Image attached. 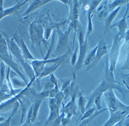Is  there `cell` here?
I'll list each match as a JSON object with an SVG mask.
<instances>
[{"label": "cell", "instance_id": "cell-2", "mask_svg": "<svg viewBox=\"0 0 129 126\" xmlns=\"http://www.w3.org/2000/svg\"><path fill=\"white\" fill-rule=\"evenodd\" d=\"M7 44L10 52L14 56L17 61L22 66L25 73L28 76L31 80L35 76L34 72L32 67L27 63L21 51L15 43L13 37L11 40L7 42Z\"/></svg>", "mask_w": 129, "mask_h": 126}, {"label": "cell", "instance_id": "cell-45", "mask_svg": "<svg viewBox=\"0 0 129 126\" xmlns=\"http://www.w3.org/2000/svg\"><path fill=\"white\" fill-rule=\"evenodd\" d=\"M71 80H72V78H70V79H69V80L66 81L64 83L63 85L62 86V89H61L60 91L62 92H63V91L67 88L71 84Z\"/></svg>", "mask_w": 129, "mask_h": 126}, {"label": "cell", "instance_id": "cell-49", "mask_svg": "<svg viewBox=\"0 0 129 126\" xmlns=\"http://www.w3.org/2000/svg\"><path fill=\"white\" fill-rule=\"evenodd\" d=\"M6 120L4 117H2L0 116V122H2Z\"/></svg>", "mask_w": 129, "mask_h": 126}, {"label": "cell", "instance_id": "cell-17", "mask_svg": "<svg viewBox=\"0 0 129 126\" xmlns=\"http://www.w3.org/2000/svg\"><path fill=\"white\" fill-rule=\"evenodd\" d=\"M102 1H92L89 5L88 11V30L87 37L92 32L93 30V23L92 22V14L97 6L102 2Z\"/></svg>", "mask_w": 129, "mask_h": 126}, {"label": "cell", "instance_id": "cell-4", "mask_svg": "<svg viewBox=\"0 0 129 126\" xmlns=\"http://www.w3.org/2000/svg\"><path fill=\"white\" fill-rule=\"evenodd\" d=\"M104 100L110 115L122 110L127 109L129 108V105L123 104L115 95L113 90H108L103 93Z\"/></svg>", "mask_w": 129, "mask_h": 126}, {"label": "cell", "instance_id": "cell-8", "mask_svg": "<svg viewBox=\"0 0 129 126\" xmlns=\"http://www.w3.org/2000/svg\"><path fill=\"white\" fill-rule=\"evenodd\" d=\"M73 29H74L73 27L70 25L68 30L65 32L64 33L58 30V41L56 49V53L57 54L62 56L65 51L67 47L69 34Z\"/></svg>", "mask_w": 129, "mask_h": 126}, {"label": "cell", "instance_id": "cell-16", "mask_svg": "<svg viewBox=\"0 0 129 126\" xmlns=\"http://www.w3.org/2000/svg\"><path fill=\"white\" fill-rule=\"evenodd\" d=\"M49 105L50 109V114L47 121L44 124L46 126H47L50 122L53 121L60 115V108L58 107L56 104V100L55 98H50V100L49 101Z\"/></svg>", "mask_w": 129, "mask_h": 126}, {"label": "cell", "instance_id": "cell-42", "mask_svg": "<svg viewBox=\"0 0 129 126\" xmlns=\"http://www.w3.org/2000/svg\"><path fill=\"white\" fill-rule=\"evenodd\" d=\"M71 122V118H69L68 117H65V115L62 119L61 122V125L62 126H66L70 123Z\"/></svg>", "mask_w": 129, "mask_h": 126}, {"label": "cell", "instance_id": "cell-11", "mask_svg": "<svg viewBox=\"0 0 129 126\" xmlns=\"http://www.w3.org/2000/svg\"><path fill=\"white\" fill-rule=\"evenodd\" d=\"M129 114V108L122 110L110 115V118L103 126H113L116 123L124 120Z\"/></svg>", "mask_w": 129, "mask_h": 126}, {"label": "cell", "instance_id": "cell-5", "mask_svg": "<svg viewBox=\"0 0 129 126\" xmlns=\"http://www.w3.org/2000/svg\"><path fill=\"white\" fill-rule=\"evenodd\" d=\"M123 39V37L119 36L117 34L115 36L113 39V43L108 57L110 63L109 69L113 73L115 70L116 64L119 56L121 41Z\"/></svg>", "mask_w": 129, "mask_h": 126}, {"label": "cell", "instance_id": "cell-6", "mask_svg": "<svg viewBox=\"0 0 129 126\" xmlns=\"http://www.w3.org/2000/svg\"><path fill=\"white\" fill-rule=\"evenodd\" d=\"M33 83L32 81H29L26 86L16 95L0 103V112H8L13 108L17 101H19L21 98L24 97L28 92L30 86Z\"/></svg>", "mask_w": 129, "mask_h": 126}, {"label": "cell", "instance_id": "cell-31", "mask_svg": "<svg viewBox=\"0 0 129 126\" xmlns=\"http://www.w3.org/2000/svg\"><path fill=\"white\" fill-rule=\"evenodd\" d=\"M6 68L5 64L3 61L0 62V86L2 88L3 85L4 80L6 77Z\"/></svg>", "mask_w": 129, "mask_h": 126}, {"label": "cell", "instance_id": "cell-19", "mask_svg": "<svg viewBox=\"0 0 129 126\" xmlns=\"http://www.w3.org/2000/svg\"><path fill=\"white\" fill-rule=\"evenodd\" d=\"M16 2L17 4L14 6L5 9L3 18L17 12L27 2H29V1H16Z\"/></svg>", "mask_w": 129, "mask_h": 126}, {"label": "cell", "instance_id": "cell-33", "mask_svg": "<svg viewBox=\"0 0 129 126\" xmlns=\"http://www.w3.org/2000/svg\"><path fill=\"white\" fill-rule=\"evenodd\" d=\"M96 109V108L95 107H93L90 108L88 110H87V111L85 112L84 114L82 115L81 118L77 122V124L80 123H81L82 122L84 121L86 119H88V118L91 117L93 115L94 112H95Z\"/></svg>", "mask_w": 129, "mask_h": 126}, {"label": "cell", "instance_id": "cell-29", "mask_svg": "<svg viewBox=\"0 0 129 126\" xmlns=\"http://www.w3.org/2000/svg\"><path fill=\"white\" fill-rule=\"evenodd\" d=\"M78 3L77 1H75V3L72 6L71 9V12L68 19L71 22L74 20H77L78 18Z\"/></svg>", "mask_w": 129, "mask_h": 126}, {"label": "cell", "instance_id": "cell-48", "mask_svg": "<svg viewBox=\"0 0 129 126\" xmlns=\"http://www.w3.org/2000/svg\"><path fill=\"white\" fill-rule=\"evenodd\" d=\"M122 120V121H120L119 122H118V123H116V124H115V125H114L113 126H122V124L123 120Z\"/></svg>", "mask_w": 129, "mask_h": 126}, {"label": "cell", "instance_id": "cell-40", "mask_svg": "<svg viewBox=\"0 0 129 126\" xmlns=\"http://www.w3.org/2000/svg\"><path fill=\"white\" fill-rule=\"evenodd\" d=\"M121 78L123 83L129 92V73L122 74L121 76Z\"/></svg>", "mask_w": 129, "mask_h": 126}, {"label": "cell", "instance_id": "cell-37", "mask_svg": "<svg viewBox=\"0 0 129 126\" xmlns=\"http://www.w3.org/2000/svg\"><path fill=\"white\" fill-rule=\"evenodd\" d=\"M74 82L72 83L70 85L66 88L63 92L64 93V95H65V99H67L70 95H72L73 93L74 92Z\"/></svg>", "mask_w": 129, "mask_h": 126}, {"label": "cell", "instance_id": "cell-21", "mask_svg": "<svg viewBox=\"0 0 129 126\" xmlns=\"http://www.w3.org/2000/svg\"><path fill=\"white\" fill-rule=\"evenodd\" d=\"M10 69H11V68L10 67H8L7 72V73L6 74V82H7L8 89H9V91H10L9 93L13 95V96H15L18 93H19L21 91V90L20 89H15L14 88H13L12 82H11L10 76Z\"/></svg>", "mask_w": 129, "mask_h": 126}, {"label": "cell", "instance_id": "cell-36", "mask_svg": "<svg viewBox=\"0 0 129 126\" xmlns=\"http://www.w3.org/2000/svg\"><path fill=\"white\" fill-rule=\"evenodd\" d=\"M125 51L127 52L126 59L123 65L119 68L120 70L122 71H129V48L125 49Z\"/></svg>", "mask_w": 129, "mask_h": 126}, {"label": "cell", "instance_id": "cell-47", "mask_svg": "<svg viewBox=\"0 0 129 126\" xmlns=\"http://www.w3.org/2000/svg\"><path fill=\"white\" fill-rule=\"evenodd\" d=\"M19 126H34L33 125V123H28L27 122H25L24 124H22L21 125Z\"/></svg>", "mask_w": 129, "mask_h": 126}, {"label": "cell", "instance_id": "cell-3", "mask_svg": "<svg viewBox=\"0 0 129 126\" xmlns=\"http://www.w3.org/2000/svg\"><path fill=\"white\" fill-rule=\"evenodd\" d=\"M0 58L2 59V61L6 64L8 67L19 75L27 85H28L29 82L26 77L20 71L18 64L13 60L7 44L5 43L0 44Z\"/></svg>", "mask_w": 129, "mask_h": 126}, {"label": "cell", "instance_id": "cell-38", "mask_svg": "<svg viewBox=\"0 0 129 126\" xmlns=\"http://www.w3.org/2000/svg\"><path fill=\"white\" fill-rule=\"evenodd\" d=\"M50 78L51 82L54 85V90L57 92H58L59 91L58 90V81L57 79L56 78L53 73L50 75Z\"/></svg>", "mask_w": 129, "mask_h": 126}, {"label": "cell", "instance_id": "cell-39", "mask_svg": "<svg viewBox=\"0 0 129 126\" xmlns=\"http://www.w3.org/2000/svg\"><path fill=\"white\" fill-rule=\"evenodd\" d=\"M66 114L63 111L62 112V114L57 117L53 121L51 126H60L61 124L62 119L65 115Z\"/></svg>", "mask_w": 129, "mask_h": 126}, {"label": "cell", "instance_id": "cell-46", "mask_svg": "<svg viewBox=\"0 0 129 126\" xmlns=\"http://www.w3.org/2000/svg\"><path fill=\"white\" fill-rule=\"evenodd\" d=\"M122 126H129V117L125 118L123 120Z\"/></svg>", "mask_w": 129, "mask_h": 126}, {"label": "cell", "instance_id": "cell-24", "mask_svg": "<svg viewBox=\"0 0 129 126\" xmlns=\"http://www.w3.org/2000/svg\"><path fill=\"white\" fill-rule=\"evenodd\" d=\"M108 1H104V3H103V5L101 6L100 7H99L97 10V12H98L99 13V18L100 19H103L104 18L108 17V15L110 14V12L108 9Z\"/></svg>", "mask_w": 129, "mask_h": 126}, {"label": "cell", "instance_id": "cell-50", "mask_svg": "<svg viewBox=\"0 0 129 126\" xmlns=\"http://www.w3.org/2000/svg\"><path fill=\"white\" fill-rule=\"evenodd\" d=\"M129 117V114L128 115H127V116L126 117H125V118H127V117Z\"/></svg>", "mask_w": 129, "mask_h": 126}, {"label": "cell", "instance_id": "cell-12", "mask_svg": "<svg viewBox=\"0 0 129 126\" xmlns=\"http://www.w3.org/2000/svg\"><path fill=\"white\" fill-rule=\"evenodd\" d=\"M77 91H74L72 95V98L70 101L65 106L62 103L63 110L64 113L67 115V116L71 118L72 116L77 115L76 110L77 107L76 104V99L77 96Z\"/></svg>", "mask_w": 129, "mask_h": 126}, {"label": "cell", "instance_id": "cell-22", "mask_svg": "<svg viewBox=\"0 0 129 126\" xmlns=\"http://www.w3.org/2000/svg\"><path fill=\"white\" fill-rule=\"evenodd\" d=\"M121 7H122V6H118V7L116 8L112 12L110 13L109 15H108L107 19L106 20V30H107L108 29L110 28L113 20H114L115 18L116 17V16L117 15L119 11L120 10Z\"/></svg>", "mask_w": 129, "mask_h": 126}, {"label": "cell", "instance_id": "cell-51", "mask_svg": "<svg viewBox=\"0 0 129 126\" xmlns=\"http://www.w3.org/2000/svg\"><path fill=\"white\" fill-rule=\"evenodd\" d=\"M43 126H46V125H44Z\"/></svg>", "mask_w": 129, "mask_h": 126}, {"label": "cell", "instance_id": "cell-28", "mask_svg": "<svg viewBox=\"0 0 129 126\" xmlns=\"http://www.w3.org/2000/svg\"><path fill=\"white\" fill-rule=\"evenodd\" d=\"M87 100L86 98L82 95V94L79 95L78 99V104L79 109L81 112L82 115H83L86 110V104Z\"/></svg>", "mask_w": 129, "mask_h": 126}, {"label": "cell", "instance_id": "cell-26", "mask_svg": "<svg viewBox=\"0 0 129 126\" xmlns=\"http://www.w3.org/2000/svg\"><path fill=\"white\" fill-rule=\"evenodd\" d=\"M110 3L108 4V9L109 12H111L118 6H122L129 2L125 0H115L113 1H110Z\"/></svg>", "mask_w": 129, "mask_h": 126}, {"label": "cell", "instance_id": "cell-13", "mask_svg": "<svg viewBox=\"0 0 129 126\" xmlns=\"http://www.w3.org/2000/svg\"><path fill=\"white\" fill-rule=\"evenodd\" d=\"M128 2L127 3V8L123 17L118 22L111 25L110 27V29H111L114 27H117L118 29V32L117 34L119 36L123 37V38L124 35L128 28L126 17L129 10V4Z\"/></svg>", "mask_w": 129, "mask_h": 126}, {"label": "cell", "instance_id": "cell-34", "mask_svg": "<svg viewBox=\"0 0 129 126\" xmlns=\"http://www.w3.org/2000/svg\"><path fill=\"white\" fill-rule=\"evenodd\" d=\"M103 95V94L102 93H99L96 95L94 98L93 102L95 104L96 108L99 110H101L102 109L101 99Z\"/></svg>", "mask_w": 129, "mask_h": 126}, {"label": "cell", "instance_id": "cell-14", "mask_svg": "<svg viewBox=\"0 0 129 126\" xmlns=\"http://www.w3.org/2000/svg\"><path fill=\"white\" fill-rule=\"evenodd\" d=\"M14 40L22 52V54L26 61L28 59L35 60L36 59L31 54L29 50L27 48L26 44L21 37L17 34L14 35L13 37Z\"/></svg>", "mask_w": 129, "mask_h": 126}, {"label": "cell", "instance_id": "cell-41", "mask_svg": "<svg viewBox=\"0 0 129 126\" xmlns=\"http://www.w3.org/2000/svg\"><path fill=\"white\" fill-rule=\"evenodd\" d=\"M78 48L77 47L74 51L72 56V59H71V64L73 66H75L76 64L77 60V52H78Z\"/></svg>", "mask_w": 129, "mask_h": 126}, {"label": "cell", "instance_id": "cell-25", "mask_svg": "<svg viewBox=\"0 0 129 126\" xmlns=\"http://www.w3.org/2000/svg\"><path fill=\"white\" fill-rule=\"evenodd\" d=\"M19 106L20 103L19 101H17L13 107V110L10 115L7 119H6L4 121L0 122V126H10L12 118L14 115H15L17 113Z\"/></svg>", "mask_w": 129, "mask_h": 126}, {"label": "cell", "instance_id": "cell-10", "mask_svg": "<svg viewBox=\"0 0 129 126\" xmlns=\"http://www.w3.org/2000/svg\"><path fill=\"white\" fill-rule=\"evenodd\" d=\"M87 37L85 41L82 44H79V56L77 59V62L75 66L74 73L73 75V77L75 78V75L77 72L81 69L84 64V61L86 59L87 51Z\"/></svg>", "mask_w": 129, "mask_h": 126}, {"label": "cell", "instance_id": "cell-20", "mask_svg": "<svg viewBox=\"0 0 129 126\" xmlns=\"http://www.w3.org/2000/svg\"><path fill=\"white\" fill-rule=\"evenodd\" d=\"M43 101V100L37 98L36 100L32 104V115L31 121L32 123L36 120L39 108Z\"/></svg>", "mask_w": 129, "mask_h": 126}, {"label": "cell", "instance_id": "cell-30", "mask_svg": "<svg viewBox=\"0 0 129 126\" xmlns=\"http://www.w3.org/2000/svg\"><path fill=\"white\" fill-rule=\"evenodd\" d=\"M11 80L13 88L15 89H20V88L23 87L25 88L27 85L24 81L21 80L19 78L15 77L11 78Z\"/></svg>", "mask_w": 129, "mask_h": 126}, {"label": "cell", "instance_id": "cell-7", "mask_svg": "<svg viewBox=\"0 0 129 126\" xmlns=\"http://www.w3.org/2000/svg\"><path fill=\"white\" fill-rule=\"evenodd\" d=\"M66 56V54H64L59 57L51 59H44L42 60L35 59L33 60L31 63V64L36 77L40 76V75L44 70L45 65L48 64H53L60 61H63Z\"/></svg>", "mask_w": 129, "mask_h": 126}, {"label": "cell", "instance_id": "cell-27", "mask_svg": "<svg viewBox=\"0 0 129 126\" xmlns=\"http://www.w3.org/2000/svg\"><path fill=\"white\" fill-rule=\"evenodd\" d=\"M98 47V45H96L95 48L91 50L89 54L87 57L86 58L84 64L85 66H88L89 67L91 66L93 61L95 58L96 51Z\"/></svg>", "mask_w": 129, "mask_h": 126}, {"label": "cell", "instance_id": "cell-44", "mask_svg": "<svg viewBox=\"0 0 129 126\" xmlns=\"http://www.w3.org/2000/svg\"><path fill=\"white\" fill-rule=\"evenodd\" d=\"M124 42L123 46H125L129 41V28L124 35Z\"/></svg>", "mask_w": 129, "mask_h": 126}, {"label": "cell", "instance_id": "cell-18", "mask_svg": "<svg viewBox=\"0 0 129 126\" xmlns=\"http://www.w3.org/2000/svg\"><path fill=\"white\" fill-rule=\"evenodd\" d=\"M51 1L47 0L29 1V5L28 7L27 8L26 11L24 12L22 16L24 18H26V17L28 16L30 13Z\"/></svg>", "mask_w": 129, "mask_h": 126}, {"label": "cell", "instance_id": "cell-1", "mask_svg": "<svg viewBox=\"0 0 129 126\" xmlns=\"http://www.w3.org/2000/svg\"><path fill=\"white\" fill-rule=\"evenodd\" d=\"M110 89L118 91L123 98L126 97L129 92L116 82L113 72H111L109 69V58L107 57L106 61L105 68L98 84L91 95L89 97H86L88 100V104L86 106V110L90 108V106L93 102L94 98L95 96L99 93L103 94L105 92Z\"/></svg>", "mask_w": 129, "mask_h": 126}, {"label": "cell", "instance_id": "cell-9", "mask_svg": "<svg viewBox=\"0 0 129 126\" xmlns=\"http://www.w3.org/2000/svg\"><path fill=\"white\" fill-rule=\"evenodd\" d=\"M29 31L31 45L40 44L44 38V32L43 27L37 24L36 20L30 24Z\"/></svg>", "mask_w": 129, "mask_h": 126}, {"label": "cell", "instance_id": "cell-23", "mask_svg": "<svg viewBox=\"0 0 129 126\" xmlns=\"http://www.w3.org/2000/svg\"><path fill=\"white\" fill-rule=\"evenodd\" d=\"M62 61H60V62L51 64L49 66L45 67L44 70L40 75V77H43L44 76H47L49 75H50L51 74H52L58 68Z\"/></svg>", "mask_w": 129, "mask_h": 126}, {"label": "cell", "instance_id": "cell-15", "mask_svg": "<svg viewBox=\"0 0 129 126\" xmlns=\"http://www.w3.org/2000/svg\"><path fill=\"white\" fill-rule=\"evenodd\" d=\"M98 45V47L96 51L95 58L92 64L89 67L88 70L95 66L100 61L103 56L108 53V47L107 46V42L104 39H102L100 40Z\"/></svg>", "mask_w": 129, "mask_h": 126}, {"label": "cell", "instance_id": "cell-43", "mask_svg": "<svg viewBox=\"0 0 129 126\" xmlns=\"http://www.w3.org/2000/svg\"><path fill=\"white\" fill-rule=\"evenodd\" d=\"M4 2V1L0 0V20L3 18V14L5 10L3 7Z\"/></svg>", "mask_w": 129, "mask_h": 126}, {"label": "cell", "instance_id": "cell-35", "mask_svg": "<svg viewBox=\"0 0 129 126\" xmlns=\"http://www.w3.org/2000/svg\"><path fill=\"white\" fill-rule=\"evenodd\" d=\"M55 98L57 106L59 108L60 107L62 100L64 99H65V95L64 93L60 91H59L56 95Z\"/></svg>", "mask_w": 129, "mask_h": 126}, {"label": "cell", "instance_id": "cell-32", "mask_svg": "<svg viewBox=\"0 0 129 126\" xmlns=\"http://www.w3.org/2000/svg\"><path fill=\"white\" fill-rule=\"evenodd\" d=\"M9 91V89L5 90L1 88V89L0 90V103H2L3 102L7 100L14 96L10 93H8V92Z\"/></svg>", "mask_w": 129, "mask_h": 126}]
</instances>
